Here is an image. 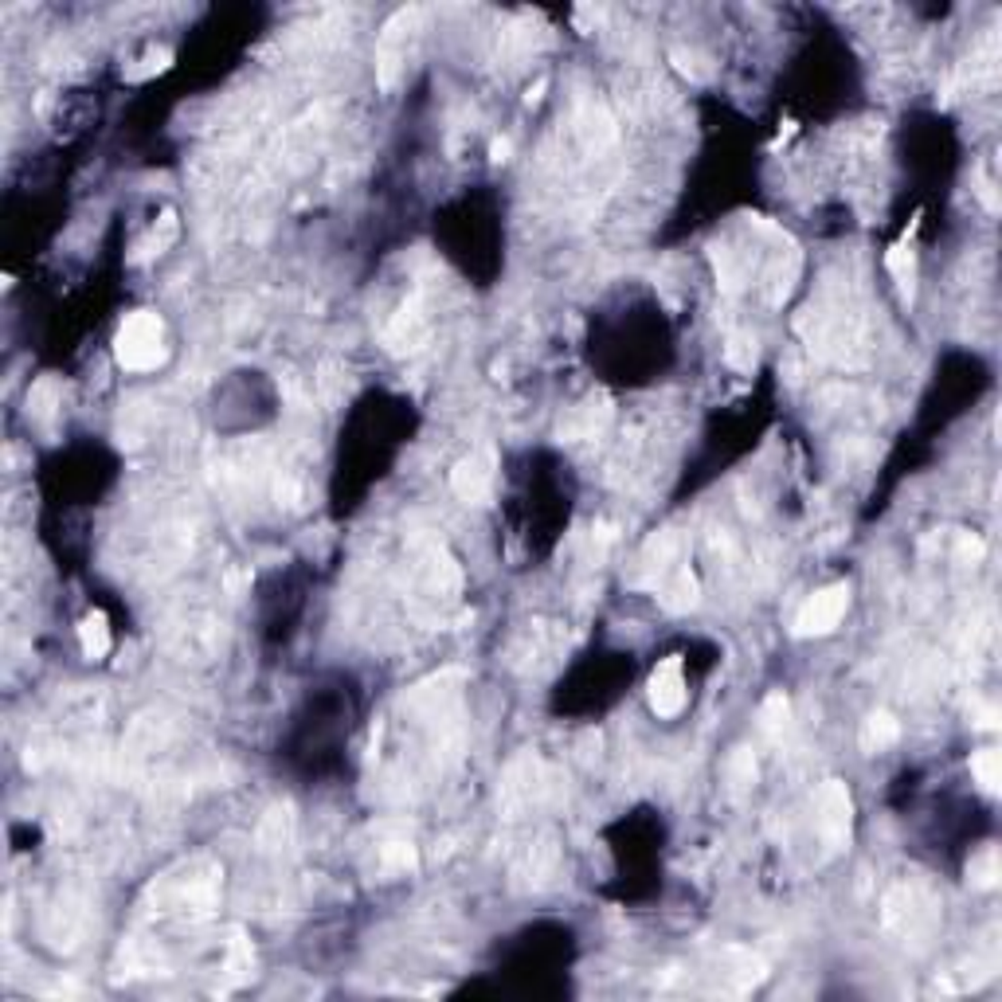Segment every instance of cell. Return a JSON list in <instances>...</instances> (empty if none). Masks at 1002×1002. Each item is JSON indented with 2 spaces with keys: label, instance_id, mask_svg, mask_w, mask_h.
<instances>
[{
  "label": "cell",
  "instance_id": "7a4b0ae2",
  "mask_svg": "<svg viewBox=\"0 0 1002 1002\" xmlns=\"http://www.w3.org/2000/svg\"><path fill=\"white\" fill-rule=\"evenodd\" d=\"M846 607H850L846 584H834V587H827V592L810 595L795 615V634H803V639H810V634H830L842 623Z\"/></svg>",
  "mask_w": 1002,
  "mask_h": 1002
},
{
  "label": "cell",
  "instance_id": "7c38bea8",
  "mask_svg": "<svg viewBox=\"0 0 1002 1002\" xmlns=\"http://www.w3.org/2000/svg\"><path fill=\"white\" fill-rule=\"evenodd\" d=\"M787 721H791V701L783 698V693H772V698H763V705H760V725H763V733H783L787 728Z\"/></svg>",
  "mask_w": 1002,
  "mask_h": 1002
},
{
  "label": "cell",
  "instance_id": "ffe728a7",
  "mask_svg": "<svg viewBox=\"0 0 1002 1002\" xmlns=\"http://www.w3.org/2000/svg\"><path fill=\"white\" fill-rule=\"evenodd\" d=\"M983 552H987V545H983L979 537H960V557H963V560L979 564V560H983Z\"/></svg>",
  "mask_w": 1002,
  "mask_h": 1002
},
{
  "label": "cell",
  "instance_id": "2e32d148",
  "mask_svg": "<svg viewBox=\"0 0 1002 1002\" xmlns=\"http://www.w3.org/2000/svg\"><path fill=\"white\" fill-rule=\"evenodd\" d=\"M228 971H231V979H247V971H251V951H247V944H243V936H235V940H231V956H228Z\"/></svg>",
  "mask_w": 1002,
  "mask_h": 1002
},
{
  "label": "cell",
  "instance_id": "d6986e66",
  "mask_svg": "<svg viewBox=\"0 0 1002 1002\" xmlns=\"http://www.w3.org/2000/svg\"><path fill=\"white\" fill-rule=\"evenodd\" d=\"M388 866H396V869H411V866H416V850H411V846H404V842L388 846Z\"/></svg>",
  "mask_w": 1002,
  "mask_h": 1002
},
{
  "label": "cell",
  "instance_id": "e0dca14e",
  "mask_svg": "<svg viewBox=\"0 0 1002 1002\" xmlns=\"http://www.w3.org/2000/svg\"><path fill=\"white\" fill-rule=\"evenodd\" d=\"M670 59H674V67L681 70V75H689V79H698V82H701L705 75H709V70L701 67V59H698V55H689V52H681V47H674V52H670Z\"/></svg>",
  "mask_w": 1002,
  "mask_h": 1002
},
{
  "label": "cell",
  "instance_id": "30bf717a",
  "mask_svg": "<svg viewBox=\"0 0 1002 1002\" xmlns=\"http://www.w3.org/2000/svg\"><path fill=\"white\" fill-rule=\"evenodd\" d=\"M971 775H975V783L983 787V791H998V783H1002V756L995 748H983V752H975L971 756Z\"/></svg>",
  "mask_w": 1002,
  "mask_h": 1002
},
{
  "label": "cell",
  "instance_id": "277c9868",
  "mask_svg": "<svg viewBox=\"0 0 1002 1002\" xmlns=\"http://www.w3.org/2000/svg\"><path fill=\"white\" fill-rule=\"evenodd\" d=\"M819 827L830 838V846H842L850 838V795L838 780H830L819 791Z\"/></svg>",
  "mask_w": 1002,
  "mask_h": 1002
},
{
  "label": "cell",
  "instance_id": "8992f818",
  "mask_svg": "<svg viewBox=\"0 0 1002 1002\" xmlns=\"http://www.w3.org/2000/svg\"><path fill=\"white\" fill-rule=\"evenodd\" d=\"M79 646L87 658H106L110 654V623H106L102 611H94L79 623Z\"/></svg>",
  "mask_w": 1002,
  "mask_h": 1002
},
{
  "label": "cell",
  "instance_id": "5bb4252c",
  "mask_svg": "<svg viewBox=\"0 0 1002 1002\" xmlns=\"http://www.w3.org/2000/svg\"><path fill=\"white\" fill-rule=\"evenodd\" d=\"M725 361L733 364V369L748 372L752 364H756V341H752V337H744V333H736V337H733V341H728V345H725Z\"/></svg>",
  "mask_w": 1002,
  "mask_h": 1002
},
{
  "label": "cell",
  "instance_id": "5b68a950",
  "mask_svg": "<svg viewBox=\"0 0 1002 1002\" xmlns=\"http://www.w3.org/2000/svg\"><path fill=\"white\" fill-rule=\"evenodd\" d=\"M490 482H493V458L490 454H470L463 463L454 466L451 474V490L458 493L463 501H482L490 493Z\"/></svg>",
  "mask_w": 1002,
  "mask_h": 1002
},
{
  "label": "cell",
  "instance_id": "8fae6325",
  "mask_svg": "<svg viewBox=\"0 0 1002 1002\" xmlns=\"http://www.w3.org/2000/svg\"><path fill=\"white\" fill-rule=\"evenodd\" d=\"M693 604H698V576H693L689 568H681L666 587V607L670 611H689Z\"/></svg>",
  "mask_w": 1002,
  "mask_h": 1002
},
{
  "label": "cell",
  "instance_id": "4fadbf2b",
  "mask_svg": "<svg viewBox=\"0 0 1002 1002\" xmlns=\"http://www.w3.org/2000/svg\"><path fill=\"white\" fill-rule=\"evenodd\" d=\"M173 239H176V216H164V220H161V231L153 228V231H149V239H141V243H137V258H153V255H161Z\"/></svg>",
  "mask_w": 1002,
  "mask_h": 1002
},
{
  "label": "cell",
  "instance_id": "3957f363",
  "mask_svg": "<svg viewBox=\"0 0 1002 1002\" xmlns=\"http://www.w3.org/2000/svg\"><path fill=\"white\" fill-rule=\"evenodd\" d=\"M686 705V678H681V658H666L651 678V709L658 716H678Z\"/></svg>",
  "mask_w": 1002,
  "mask_h": 1002
},
{
  "label": "cell",
  "instance_id": "ac0fdd59",
  "mask_svg": "<svg viewBox=\"0 0 1002 1002\" xmlns=\"http://www.w3.org/2000/svg\"><path fill=\"white\" fill-rule=\"evenodd\" d=\"M28 404L40 411V416H47V411L55 407V380H40L32 388V396H28Z\"/></svg>",
  "mask_w": 1002,
  "mask_h": 1002
},
{
  "label": "cell",
  "instance_id": "603a6c76",
  "mask_svg": "<svg viewBox=\"0 0 1002 1002\" xmlns=\"http://www.w3.org/2000/svg\"><path fill=\"white\" fill-rule=\"evenodd\" d=\"M545 87H548V82H545V79H540V82H537V87H529V102H537V98H540V94H545Z\"/></svg>",
  "mask_w": 1002,
  "mask_h": 1002
},
{
  "label": "cell",
  "instance_id": "52a82bcc",
  "mask_svg": "<svg viewBox=\"0 0 1002 1002\" xmlns=\"http://www.w3.org/2000/svg\"><path fill=\"white\" fill-rule=\"evenodd\" d=\"M885 267H889V275L897 278L901 298L913 302V294H916V255L909 251V243H897V247H893L889 258H885Z\"/></svg>",
  "mask_w": 1002,
  "mask_h": 1002
},
{
  "label": "cell",
  "instance_id": "6da1fadb",
  "mask_svg": "<svg viewBox=\"0 0 1002 1002\" xmlns=\"http://www.w3.org/2000/svg\"><path fill=\"white\" fill-rule=\"evenodd\" d=\"M164 361V325L157 314L137 310L117 329V364L134 372H149Z\"/></svg>",
  "mask_w": 1002,
  "mask_h": 1002
},
{
  "label": "cell",
  "instance_id": "44dd1931",
  "mask_svg": "<svg viewBox=\"0 0 1002 1002\" xmlns=\"http://www.w3.org/2000/svg\"><path fill=\"white\" fill-rule=\"evenodd\" d=\"M975 725H979V728H995L998 725V709H995V705H975Z\"/></svg>",
  "mask_w": 1002,
  "mask_h": 1002
},
{
  "label": "cell",
  "instance_id": "ba28073f",
  "mask_svg": "<svg viewBox=\"0 0 1002 1002\" xmlns=\"http://www.w3.org/2000/svg\"><path fill=\"white\" fill-rule=\"evenodd\" d=\"M897 736H901V725L893 721L889 713H874L862 725V748L866 752H885L889 744H897Z\"/></svg>",
  "mask_w": 1002,
  "mask_h": 1002
},
{
  "label": "cell",
  "instance_id": "9c48e42d",
  "mask_svg": "<svg viewBox=\"0 0 1002 1002\" xmlns=\"http://www.w3.org/2000/svg\"><path fill=\"white\" fill-rule=\"evenodd\" d=\"M998 877H1002L998 850H995V846H983V850L971 857V866H968V881H971V885H979V889H991V885H998Z\"/></svg>",
  "mask_w": 1002,
  "mask_h": 1002
},
{
  "label": "cell",
  "instance_id": "9a60e30c",
  "mask_svg": "<svg viewBox=\"0 0 1002 1002\" xmlns=\"http://www.w3.org/2000/svg\"><path fill=\"white\" fill-rule=\"evenodd\" d=\"M169 63H173L169 52H149L145 59H141V67H126V79H129V82H141V79H149V75H157V70H164Z\"/></svg>",
  "mask_w": 1002,
  "mask_h": 1002
},
{
  "label": "cell",
  "instance_id": "7402d4cb",
  "mask_svg": "<svg viewBox=\"0 0 1002 1002\" xmlns=\"http://www.w3.org/2000/svg\"><path fill=\"white\" fill-rule=\"evenodd\" d=\"M490 161H510V141H505V137H493V145H490Z\"/></svg>",
  "mask_w": 1002,
  "mask_h": 1002
}]
</instances>
